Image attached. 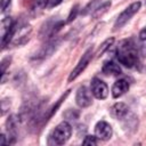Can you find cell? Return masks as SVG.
I'll use <instances>...</instances> for the list:
<instances>
[{
    "label": "cell",
    "instance_id": "obj_1",
    "mask_svg": "<svg viewBox=\"0 0 146 146\" xmlns=\"http://www.w3.org/2000/svg\"><path fill=\"white\" fill-rule=\"evenodd\" d=\"M116 58L119 63L129 68L135 67L139 63L137 47L132 40H123L119 43L116 50Z\"/></svg>",
    "mask_w": 146,
    "mask_h": 146
},
{
    "label": "cell",
    "instance_id": "obj_2",
    "mask_svg": "<svg viewBox=\"0 0 146 146\" xmlns=\"http://www.w3.org/2000/svg\"><path fill=\"white\" fill-rule=\"evenodd\" d=\"M71 136H72V127L68 122L64 121L54 129V131L50 135V139L55 145H63L71 138Z\"/></svg>",
    "mask_w": 146,
    "mask_h": 146
},
{
    "label": "cell",
    "instance_id": "obj_3",
    "mask_svg": "<svg viewBox=\"0 0 146 146\" xmlns=\"http://www.w3.org/2000/svg\"><path fill=\"white\" fill-rule=\"evenodd\" d=\"M140 6H141V2H140V1L132 2L130 6H128V7L117 16V18H116V21H115V23H114L113 30H114V31H117V30H120L122 26H124V25L131 19V17L140 9Z\"/></svg>",
    "mask_w": 146,
    "mask_h": 146
},
{
    "label": "cell",
    "instance_id": "obj_4",
    "mask_svg": "<svg viewBox=\"0 0 146 146\" xmlns=\"http://www.w3.org/2000/svg\"><path fill=\"white\" fill-rule=\"evenodd\" d=\"M92 55H94V52H92V49H91V48H89V49L82 55V57L80 58V60L78 62V64L75 65V67H74V68L72 70V72L70 73L68 82L75 80V79L86 70V67L88 66V64L90 63V60H91V58H92Z\"/></svg>",
    "mask_w": 146,
    "mask_h": 146
},
{
    "label": "cell",
    "instance_id": "obj_5",
    "mask_svg": "<svg viewBox=\"0 0 146 146\" xmlns=\"http://www.w3.org/2000/svg\"><path fill=\"white\" fill-rule=\"evenodd\" d=\"M58 46H59V39H57V38H51V39H49L48 42L35 54V56H34L33 58L36 59V60L44 59V58L49 57L50 55H52L54 51L57 49Z\"/></svg>",
    "mask_w": 146,
    "mask_h": 146
},
{
    "label": "cell",
    "instance_id": "obj_6",
    "mask_svg": "<svg viewBox=\"0 0 146 146\" xmlns=\"http://www.w3.org/2000/svg\"><path fill=\"white\" fill-rule=\"evenodd\" d=\"M91 87V94L97 98V99H105L108 95V87L107 84L102 81L98 78H94L90 82Z\"/></svg>",
    "mask_w": 146,
    "mask_h": 146
},
{
    "label": "cell",
    "instance_id": "obj_7",
    "mask_svg": "<svg viewBox=\"0 0 146 146\" xmlns=\"http://www.w3.org/2000/svg\"><path fill=\"white\" fill-rule=\"evenodd\" d=\"M90 91L91 90H89L86 86L79 87V89L76 90V95H75V102H76L78 106L84 108L92 104V97H91Z\"/></svg>",
    "mask_w": 146,
    "mask_h": 146
},
{
    "label": "cell",
    "instance_id": "obj_8",
    "mask_svg": "<svg viewBox=\"0 0 146 146\" xmlns=\"http://www.w3.org/2000/svg\"><path fill=\"white\" fill-rule=\"evenodd\" d=\"M18 115H10L6 122V129L8 135V144H15L16 137H17V128H18Z\"/></svg>",
    "mask_w": 146,
    "mask_h": 146
},
{
    "label": "cell",
    "instance_id": "obj_9",
    "mask_svg": "<svg viewBox=\"0 0 146 146\" xmlns=\"http://www.w3.org/2000/svg\"><path fill=\"white\" fill-rule=\"evenodd\" d=\"M95 135L100 140H108L113 135V129L106 121H98L95 125Z\"/></svg>",
    "mask_w": 146,
    "mask_h": 146
},
{
    "label": "cell",
    "instance_id": "obj_10",
    "mask_svg": "<svg viewBox=\"0 0 146 146\" xmlns=\"http://www.w3.org/2000/svg\"><path fill=\"white\" fill-rule=\"evenodd\" d=\"M70 91H71V90H67L64 95H62V96H60V98H59V99H58V100H57V102H56V103H55V104H54L49 110H47V111H46V113H44V115H43V117H42V122H41V124H42V125H43L44 123H47V122L49 121V119H51V117H52V115L57 112V110H58V108H59V106L62 105L63 100H65V99H66V97L70 95Z\"/></svg>",
    "mask_w": 146,
    "mask_h": 146
},
{
    "label": "cell",
    "instance_id": "obj_11",
    "mask_svg": "<svg viewBox=\"0 0 146 146\" xmlns=\"http://www.w3.org/2000/svg\"><path fill=\"white\" fill-rule=\"evenodd\" d=\"M130 112V108L124 103H115L111 107V114L113 117H115L117 121H121L128 113Z\"/></svg>",
    "mask_w": 146,
    "mask_h": 146
},
{
    "label": "cell",
    "instance_id": "obj_12",
    "mask_svg": "<svg viewBox=\"0 0 146 146\" xmlns=\"http://www.w3.org/2000/svg\"><path fill=\"white\" fill-rule=\"evenodd\" d=\"M24 2L29 13L32 15H38L47 6V0H24Z\"/></svg>",
    "mask_w": 146,
    "mask_h": 146
},
{
    "label": "cell",
    "instance_id": "obj_13",
    "mask_svg": "<svg viewBox=\"0 0 146 146\" xmlns=\"http://www.w3.org/2000/svg\"><path fill=\"white\" fill-rule=\"evenodd\" d=\"M129 89V83L124 79H120L114 82L112 87V96L113 98H119L122 95H124Z\"/></svg>",
    "mask_w": 146,
    "mask_h": 146
},
{
    "label": "cell",
    "instance_id": "obj_14",
    "mask_svg": "<svg viewBox=\"0 0 146 146\" xmlns=\"http://www.w3.org/2000/svg\"><path fill=\"white\" fill-rule=\"evenodd\" d=\"M102 72L105 75H111V76H119L122 73L121 67L119 66V64H116L113 60H107L104 63L103 67H102Z\"/></svg>",
    "mask_w": 146,
    "mask_h": 146
},
{
    "label": "cell",
    "instance_id": "obj_15",
    "mask_svg": "<svg viewBox=\"0 0 146 146\" xmlns=\"http://www.w3.org/2000/svg\"><path fill=\"white\" fill-rule=\"evenodd\" d=\"M16 21H13L11 17H5L1 21V41L8 35V33L11 31V29L14 27Z\"/></svg>",
    "mask_w": 146,
    "mask_h": 146
},
{
    "label": "cell",
    "instance_id": "obj_16",
    "mask_svg": "<svg viewBox=\"0 0 146 146\" xmlns=\"http://www.w3.org/2000/svg\"><path fill=\"white\" fill-rule=\"evenodd\" d=\"M100 3H102V0H91L90 2H88V3L86 5V7H84L83 9H81L80 14H81L82 16H87V15H89V14H92V13L100 6Z\"/></svg>",
    "mask_w": 146,
    "mask_h": 146
},
{
    "label": "cell",
    "instance_id": "obj_17",
    "mask_svg": "<svg viewBox=\"0 0 146 146\" xmlns=\"http://www.w3.org/2000/svg\"><path fill=\"white\" fill-rule=\"evenodd\" d=\"M110 7H111V1H106V2H104V3H100V6L92 13V17H94L95 19L102 17V16L110 9Z\"/></svg>",
    "mask_w": 146,
    "mask_h": 146
},
{
    "label": "cell",
    "instance_id": "obj_18",
    "mask_svg": "<svg viewBox=\"0 0 146 146\" xmlns=\"http://www.w3.org/2000/svg\"><path fill=\"white\" fill-rule=\"evenodd\" d=\"M113 42H114V38H108V39H106V40L100 44V47L98 48V50H97V52H96L97 57H100L107 49H110L111 46L113 44Z\"/></svg>",
    "mask_w": 146,
    "mask_h": 146
},
{
    "label": "cell",
    "instance_id": "obj_19",
    "mask_svg": "<svg viewBox=\"0 0 146 146\" xmlns=\"http://www.w3.org/2000/svg\"><path fill=\"white\" fill-rule=\"evenodd\" d=\"M78 13H79V5H74V6L72 7V9H71L68 16H67V21H66V23H71L73 19H75Z\"/></svg>",
    "mask_w": 146,
    "mask_h": 146
},
{
    "label": "cell",
    "instance_id": "obj_20",
    "mask_svg": "<svg viewBox=\"0 0 146 146\" xmlns=\"http://www.w3.org/2000/svg\"><path fill=\"white\" fill-rule=\"evenodd\" d=\"M10 62H11V58H10L9 56L2 58V60H1V63H0V66H1V75H2V76L6 74V70H7V67L9 66Z\"/></svg>",
    "mask_w": 146,
    "mask_h": 146
},
{
    "label": "cell",
    "instance_id": "obj_21",
    "mask_svg": "<svg viewBox=\"0 0 146 146\" xmlns=\"http://www.w3.org/2000/svg\"><path fill=\"white\" fill-rule=\"evenodd\" d=\"M10 107V99L8 98H5L1 100V115H5L6 112L9 110Z\"/></svg>",
    "mask_w": 146,
    "mask_h": 146
},
{
    "label": "cell",
    "instance_id": "obj_22",
    "mask_svg": "<svg viewBox=\"0 0 146 146\" xmlns=\"http://www.w3.org/2000/svg\"><path fill=\"white\" fill-rule=\"evenodd\" d=\"M97 143L98 140L96 136H87L82 141L83 145H97Z\"/></svg>",
    "mask_w": 146,
    "mask_h": 146
},
{
    "label": "cell",
    "instance_id": "obj_23",
    "mask_svg": "<svg viewBox=\"0 0 146 146\" xmlns=\"http://www.w3.org/2000/svg\"><path fill=\"white\" fill-rule=\"evenodd\" d=\"M11 3V0H1V13H5Z\"/></svg>",
    "mask_w": 146,
    "mask_h": 146
},
{
    "label": "cell",
    "instance_id": "obj_24",
    "mask_svg": "<svg viewBox=\"0 0 146 146\" xmlns=\"http://www.w3.org/2000/svg\"><path fill=\"white\" fill-rule=\"evenodd\" d=\"M62 1H63V0H47V6L50 7V8H52V7L58 6Z\"/></svg>",
    "mask_w": 146,
    "mask_h": 146
},
{
    "label": "cell",
    "instance_id": "obj_25",
    "mask_svg": "<svg viewBox=\"0 0 146 146\" xmlns=\"http://www.w3.org/2000/svg\"><path fill=\"white\" fill-rule=\"evenodd\" d=\"M139 39L141 41H146V26L139 32Z\"/></svg>",
    "mask_w": 146,
    "mask_h": 146
},
{
    "label": "cell",
    "instance_id": "obj_26",
    "mask_svg": "<svg viewBox=\"0 0 146 146\" xmlns=\"http://www.w3.org/2000/svg\"><path fill=\"white\" fill-rule=\"evenodd\" d=\"M0 144L1 145H7L8 144V141H6V135L5 133H1V136H0Z\"/></svg>",
    "mask_w": 146,
    "mask_h": 146
}]
</instances>
